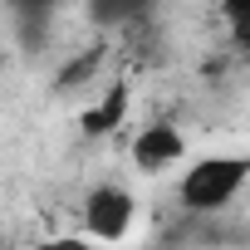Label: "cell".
Wrapping results in <instances>:
<instances>
[{
	"instance_id": "6",
	"label": "cell",
	"mask_w": 250,
	"mask_h": 250,
	"mask_svg": "<svg viewBox=\"0 0 250 250\" xmlns=\"http://www.w3.org/2000/svg\"><path fill=\"white\" fill-rule=\"evenodd\" d=\"M35 250H98V245H93L83 230H69V235H44Z\"/></svg>"
},
{
	"instance_id": "5",
	"label": "cell",
	"mask_w": 250,
	"mask_h": 250,
	"mask_svg": "<svg viewBox=\"0 0 250 250\" xmlns=\"http://www.w3.org/2000/svg\"><path fill=\"white\" fill-rule=\"evenodd\" d=\"M103 59H108V44H88L83 54H74V59L59 69V88H83V83H93V74L103 69Z\"/></svg>"
},
{
	"instance_id": "3",
	"label": "cell",
	"mask_w": 250,
	"mask_h": 250,
	"mask_svg": "<svg viewBox=\"0 0 250 250\" xmlns=\"http://www.w3.org/2000/svg\"><path fill=\"white\" fill-rule=\"evenodd\" d=\"M128 162L143 172V177H167L187 162V133L177 128L172 118H152L133 133L128 143Z\"/></svg>"
},
{
	"instance_id": "4",
	"label": "cell",
	"mask_w": 250,
	"mask_h": 250,
	"mask_svg": "<svg viewBox=\"0 0 250 250\" xmlns=\"http://www.w3.org/2000/svg\"><path fill=\"white\" fill-rule=\"evenodd\" d=\"M128 113H133V88H128V79H108V83L98 88V98L79 108V133H83L88 143H103V138H113L123 123H128Z\"/></svg>"
},
{
	"instance_id": "1",
	"label": "cell",
	"mask_w": 250,
	"mask_h": 250,
	"mask_svg": "<svg viewBox=\"0 0 250 250\" xmlns=\"http://www.w3.org/2000/svg\"><path fill=\"white\" fill-rule=\"evenodd\" d=\"M250 187V152H211L196 157L177 182V206L187 216H221Z\"/></svg>"
},
{
	"instance_id": "2",
	"label": "cell",
	"mask_w": 250,
	"mask_h": 250,
	"mask_svg": "<svg viewBox=\"0 0 250 250\" xmlns=\"http://www.w3.org/2000/svg\"><path fill=\"white\" fill-rule=\"evenodd\" d=\"M138 226V196L123 187V182H98L83 191L79 201V230L88 240H103V245H118L128 240Z\"/></svg>"
}]
</instances>
